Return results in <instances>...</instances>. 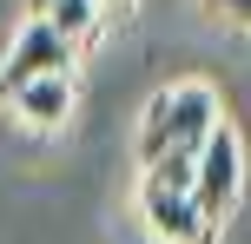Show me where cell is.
Returning <instances> with one entry per match:
<instances>
[{
  "instance_id": "ba28073f",
  "label": "cell",
  "mask_w": 251,
  "mask_h": 244,
  "mask_svg": "<svg viewBox=\"0 0 251 244\" xmlns=\"http://www.w3.org/2000/svg\"><path fill=\"white\" fill-rule=\"evenodd\" d=\"M93 7H100V13H106V20H126V13H132V7H139V0H93Z\"/></svg>"
},
{
  "instance_id": "3957f363",
  "label": "cell",
  "mask_w": 251,
  "mask_h": 244,
  "mask_svg": "<svg viewBox=\"0 0 251 244\" xmlns=\"http://www.w3.org/2000/svg\"><path fill=\"white\" fill-rule=\"evenodd\" d=\"M238 192H245V139L231 119H218L205 132V145L192 152V198H199V211L212 224H225L238 211Z\"/></svg>"
},
{
  "instance_id": "7a4b0ae2",
  "label": "cell",
  "mask_w": 251,
  "mask_h": 244,
  "mask_svg": "<svg viewBox=\"0 0 251 244\" xmlns=\"http://www.w3.org/2000/svg\"><path fill=\"white\" fill-rule=\"evenodd\" d=\"M139 218L152 244H218V224L192 198V165H146L139 178Z\"/></svg>"
},
{
  "instance_id": "277c9868",
  "label": "cell",
  "mask_w": 251,
  "mask_h": 244,
  "mask_svg": "<svg viewBox=\"0 0 251 244\" xmlns=\"http://www.w3.org/2000/svg\"><path fill=\"white\" fill-rule=\"evenodd\" d=\"M40 73H73V40H60L47 20H26L13 33V46L0 53V106H7L13 86H26Z\"/></svg>"
},
{
  "instance_id": "52a82bcc",
  "label": "cell",
  "mask_w": 251,
  "mask_h": 244,
  "mask_svg": "<svg viewBox=\"0 0 251 244\" xmlns=\"http://www.w3.org/2000/svg\"><path fill=\"white\" fill-rule=\"evenodd\" d=\"M199 13H212V20H231V26H245L251 0H199Z\"/></svg>"
},
{
  "instance_id": "6da1fadb",
  "label": "cell",
  "mask_w": 251,
  "mask_h": 244,
  "mask_svg": "<svg viewBox=\"0 0 251 244\" xmlns=\"http://www.w3.org/2000/svg\"><path fill=\"white\" fill-rule=\"evenodd\" d=\"M225 119L218 92L205 79H178V86L152 92V106L139 112V172L146 165H192V152L205 145V132Z\"/></svg>"
},
{
  "instance_id": "5b68a950",
  "label": "cell",
  "mask_w": 251,
  "mask_h": 244,
  "mask_svg": "<svg viewBox=\"0 0 251 244\" xmlns=\"http://www.w3.org/2000/svg\"><path fill=\"white\" fill-rule=\"evenodd\" d=\"M73 73H40V79H26V86H13L7 92V106H13V119L20 126H33V132H60L66 119H73Z\"/></svg>"
},
{
  "instance_id": "8992f818",
  "label": "cell",
  "mask_w": 251,
  "mask_h": 244,
  "mask_svg": "<svg viewBox=\"0 0 251 244\" xmlns=\"http://www.w3.org/2000/svg\"><path fill=\"white\" fill-rule=\"evenodd\" d=\"M26 20H47L60 40L79 46V40H93V33L106 26V13L93 7V0H26Z\"/></svg>"
}]
</instances>
